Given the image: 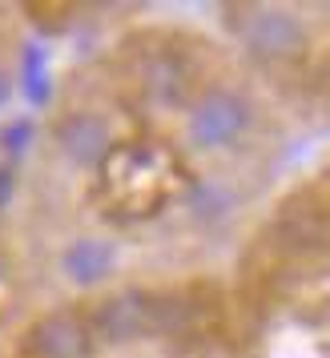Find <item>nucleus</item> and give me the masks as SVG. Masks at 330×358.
Segmentation results:
<instances>
[{"instance_id": "obj_1", "label": "nucleus", "mask_w": 330, "mask_h": 358, "mask_svg": "<svg viewBox=\"0 0 330 358\" xmlns=\"http://www.w3.org/2000/svg\"><path fill=\"white\" fill-rule=\"evenodd\" d=\"M254 121V109L242 93L234 89H210L194 101V109L185 117V137L194 149H230L242 141Z\"/></svg>"}, {"instance_id": "obj_2", "label": "nucleus", "mask_w": 330, "mask_h": 358, "mask_svg": "<svg viewBox=\"0 0 330 358\" xmlns=\"http://www.w3.org/2000/svg\"><path fill=\"white\" fill-rule=\"evenodd\" d=\"M238 36L262 61H290L306 49V29L286 8H250L238 17Z\"/></svg>"}, {"instance_id": "obj_3", "label": "nucleus", "mask_w": 330, "mask_h": 358, "mask_svg": "<svg viewBox=\"0 0 330 358\" xmlns=\"http://www.w3.org/2000/svg\"><path fill=\"white\" fill-rule=\"evenodd\" d=\"M57 145L65 153L73 165H81V169H93L109 157V149H113V129H109V121L97 113H69L61 125H57Z\"/></svg>"}, {"instance_id": "obj_4", "label": "nucleus", "mask_w": 330, "mask_h": 358, "mask_svg": "<svg viewBox=\"0 0 330 358\" xmlns=\"http://www.w3.org/2000/svg\"><path fill=\"white\" fill-rule=\"evenodd\" d=\"M153 302H149V294L141 290H121L113 294L105 306L97 310V330L101 338L109 342H129V338H141L153 322Z\"/></svg>"}, {"instance_id": "obj_5", "label": "nucleus", "mask_w": 330, "mask_h": 358, "mask_svg": "<svg viewBox=\"0 0 330 358\" xmlns=\"http://www.w3.org/2000/svg\"><path fill=\"white\" fill-rule=\"evenodd\" d=\"M36 358H93V330L77 314H49L33 330Z\"/></svg>"}, {"instance_id": "obj_6", "label": "nucleus", "mask_w": 330, "mask_h": 358, "mask_svg": "<svg viewBox=\"0 0 330 358\" xmlns=\"http://www.w3.org/2000/svg\"><path fill=\"white\" fill-rule=\"evenodd\" d=\"M113 266H117L113 245L101 242V238H81L61 254V270L73 286H97L113 274Z\"/></svg>"}, {"instance_id": "obj_7", "label": "nucleus", "mask_w": 330, "mask_h": 358, "mask_svg": "<svg viewBox=\"0 0 330 358\" xmlns=\"http://www.w3.org/2000/svg\"><path fill=\"white\" fill-rule=\"evenodd\" d=\"M13 194H17V178H13V169H4V165H0V213L8 210Z\"/></svg>"}, {"instance_id": "obj_8", "label": "nucleus", "mask_w": 330, "mask_h": 358, "mask_svg": "<svg viewBox=\"0 0 330 358\" xmlns=\"http://www.w3.org/2000/svg\"><path fill=\"white\" fill-rule=\"evenodd\" d=\"M29 121H17L13 129H4V141H8V149H20V141H29Z\"/></svg>"}, {"instance_id": "obj_9", "label": "nucleus", "mask_w": 330, "mask_h": 358, "mask_svg": "<svg viewBox=\"0 0 330 358\" xmlns=\"http://www.w3.org/2000/svg\"><path fill=\"white\" fill-rule=\"evenodd\" d=\"M8 97H13V77H8V73L0 69V109L8 105Z\"/></svg>"}]
</instances>
